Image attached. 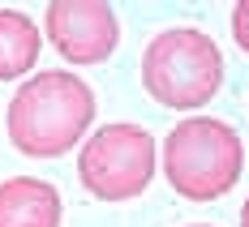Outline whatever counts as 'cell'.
I'll return each mask as SVG.
<instances>
[{"label": "cell", "mask_w": 249, "mask_h": 227, "mask_svg": "<svg viewBox=\"0 0 249 227\" xmlns=\"http://www.w3.org/2000/svg\"><path fill=\"white\" fill-rule=\"evenodd\" d=\"M95 120V90L77 73H35L9 99V142L30 159H60L86 137Z\"/></svg>", "instance_id": "6da1fadb"}, {"label": "cell", "mask_w": 249, "mask_h": 227, "mask_svg": "<svg viewBox=\"0 0 249 227\" xmlns=\"http://www.w3.org/2000/svg\"><path fill=\"white\" fill-rule=\"evenodd\" d=\"M245 167L241 133L215 116H189L163 142V176L185 202H215L236 189Z\"/></svg>", "instance_id": "7a4b0ae2"}, {"label": "cell", "mask_w": 249, "mask_h": 227, "mask_svg": "<svg viewBox=\"0 0 249 227\" xmlns=\"http://www.w3.org/2000/svg\"><path fill=\"white\" fill-rule=\"evenodd\" d=\"M219 81H224V56L215 48V39L194 26L163 30L142 51V86L163 107L194 112L215 99Z\"/></svg>", "instance_id": "3957f363"}, {"label": "cell", "mask_w": 249, "mask_h": 227, "mask_svg": "<svg viewBox=\"0 0 249 227\" xmlns=\"http://www.w3.org/2000/svg\"><path fill=\"white\" fill-rule=\"evenodd\" d=\"M82 189L99 202H129L155 176V137L142 125H103L77 154Z\"/></svg>", "instance_id": "277c9868"}, {"label": "cell", "mask_w": 249, "mask_h": 227, "mask_svg": "<svg viewBox=\"0 0 249 227\" xmlns=\"http://www.w3.org/2000/svg\"><path fill=\"white\" fill-rule=\"evenodd\" d=\"M43 34L69 65H99L116 51L121 26L107 0H52L43 13Z\"/></svg>", "instance_id": "5b68a950"}, {"label": "cell", "mask_w": 249, "mask_h": 227, "mask_svg": "<svg viewBox=\"0 0 249 227\" xmlns=\"http://www.w3.org/2000/svg\"><path fill=\"white\" fill-rule=\"evenodd\" d=\"M60 193L48 180H0V227H60Z\"/></svg>", "instance_id": "8992f818"}, {"label": "cell", "mask_w": 249, "mask_h": 227, "mask_svg": "<svg viewBox=\"0 0 249 227\" xmlns=\"http://www.w3.org/2000/svg\"><path fill=\"white\" fill-rule=\"evenodd\" d=\"M43 48L39 26L30 22V13L22 9H0V81H13L35 69Z\"/></svg>", "instance_id": "52a82bcc"}, {"label": "cell", "mask_w": 249, "mask_h": 227, "mask_svg": "<svg viewBox=\"0 0 249 227\" xmlns=\"http://www.w3.org/2000/svg\"><path fill=\"white\" fill-rule=\"evenodd\" d=\"M232 39H236V48L249 56V0H241V4L232 9Z\"/></svg>", "instance_id": "ba28073f"}, {"label": "cell", "mask_w": 249, "mask_h": 227, "mask_svg": "<svg viewBox=\"0 0 249 227\" xmlns=\"http://www.w3.org/2000/svg\"><path fill=\"white\" fill-rule=\"evenodd\" d=\"M241 227H249V197H245V206H241Z\"/></svg>", "instance_id": "9c48e42d"}, {"label": "cell", "mask_w": 249, "mask_h": 227, "mask_svg": "<svg viewBox=\"0 0 249 227\" xmlns=\"http://www.w3.org/2000/svg\"><path fill=\"white\" fill-rule=\"evenodd\" d=\"M189 227H211V223H189Z\"/></svg>", "instance_id": "30bf717a"}]
</instances>
